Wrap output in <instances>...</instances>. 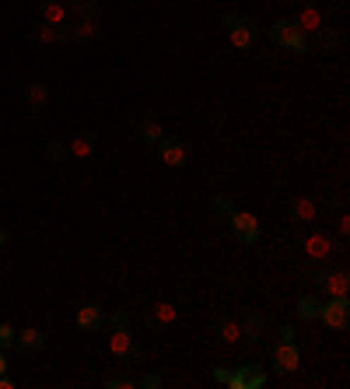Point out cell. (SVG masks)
Here are the masks:
<instances>
[{
  "label": "cell",
  "mask_w": 350,
  "mask_h": 389,
  "mask_svg": "<svg viewBox=\"0 0 350 389\" xmlns=\"http://www.w3.org/2000/svg\"><path fill=\"white\" fill-rule=\"evenodd\" d=\"M315 214H319V207H315L312 196H294V203H291V217H294V225H312Z\"/></svg>",
  "instance_id": "7c38bea8"
},
{
  "label": "cell",
  "mask_w": 350,
  "mask_h": 389,
  "mask_svg": "<svg viewBox=\"0 0 350 389\" xmlns=\"http://www.w3.org/2000/svg\"><path fill=\"white\" fill-rule=\"evenodd\" d=\"M74 18H98V4L95 0H74Z\"/></svg>",
  "instance_id": "d4e9b609"
},
{
  "label": "cell",
  "mask_w": 350,
  "mask_h": 389,
  "mask_svg": "<svg viewBox=\"0 0 350 389\" xmlns=\"http://www.w3.org/2000/svg\"><path fill=\"white\" fill-rule=\"evenodd\" d=\"M4 372H7V358L0 354V376H4Z\"/></svg>",
  "instance_id": "8d00e7d4"
},
{
  "label": "cell",
  "mask_w": 350,
  "mask_h": 389,
  "mask_svg": "<svg viewBox=\"0 0 350 389\" xmlns=\"http://www.w3.org/2000/svg\"><path fill=\"white\" fill-rule=\"evenodd\" d=\"M0 389H14V379H11V376H7V372H4V376H0Z\"/></svg>",
  "instance_id": "d590c367"
},
{
  "label": "cell",
  "mask_w": 350,
  "mask_h": 389,
  "mask_svg": "<svg viewBox=\"0 0 350 389\" xmlns=\"http://www.w3.org/2000/svg\"><path fill=\"white\" fill-rule=\"evenodd\" d=\"M315 39H319V42H322L326 49H337V46H340V39H337V32H326V28H322V32H315Z\"/></svg>",
  "instance_id": "f546056e"
},
{
  "label": "cell",
  "mask_w": 350,
  "mask_h": 389,
  "mask_svg": "<svg viewBox=\"0 0 350 389\" xmlns=\"http://www.w3.org/2000/svg\"><path fill=\"white\" fill-rule=\"evenodd\" d=\"M0 242H4V228H0Z\"/></svg>",
  "instance_id": "74e56055"
},
{
  "label": "cell",
  "mask_w": 350,
  "mask_h": 389,
  "mask_svg": "<svg viewBox=\"0 0 350 389\" xmlns=\"http://www.w3.org/2000/svg\"><path fill=\"white\" fill-rule=\"evenodd\" d=\"M319 288L330 294V298H347L350 294V277H347V270H326L322 274V281H319Z\"/></svg>",
  "instance_id": "30bf717a"
},
{
  "label": "cell",
  "mask_w": 350,
  "mask_h": 389,
  "mask_svg": "<svg viewBox=\"0 0 350 389\" xmlns=\"http://www.w3.org/2000/svg\"><path fill=\"white\" fill-rule=\"evenodd\" d=\"M95 140H98V137H95L91 130H85V133H78V137L67 144V151H71L74 158H88V155H95Z\"/></svg>",
  "instance_id": "e0dca14e"
},
{
  "label": "cell",
  "mask_w": 350,
  "mask_h": 389,
  "mask_svg": "<svg viewBox=\"0 0 350 389\" xmlns=\"http://www.w3.org/2000/svg\"><path fill=\"white\" fill-rule=\"evenodd\" d=\"M337 232H340V235H350V217H347V214H340V221H337Z\"/></svg>",
  "instance_id": "d6a6232c"
},
{
  "label": "cell",
  "mask_w": 350,
  "mask_h": 389,
  "mask_svg": "<svg viewBox=\"0 0 350 389\" xmlns=\"http://www.w3.org/2000/svg\"><path fill=\"white\" fill-rule=\"evenodd\" d=\"M67 155H71V151H67L64 140H49V148H46V158H49V162H64Z\"/></svg>",
  "instance_id": "4316f807"
},
{
  "label": "cell",
  "mask_w": 350,
  "mask_h": 389,
  "mask_svg": "<svg viewBox=\"0 0 350 389\" xmlns=\"http://www.w3.org/2000/svg\"><path fill=\"white\" fill-rule=\"evenodd\" d=\"M98 35H102V28H98V18H78V25H74V32H71V39H78V42H98Z\"/></svg>",
  "instance_id": "5bb4252c"
},
{
  "label": "cell",
  "mask_w": 350,
  "mask_h": 389,
  "mask_svg": "<svg viewBox=\"0 0 350 389\" xmlns=\"http://www.w3.org/2000/svg\"><path fill=\"white\" fill-rule=\"evenodd\" d=\"M224 28H228V39H231L235 49H253V42H256V25H253V18L224 14Z\"/></svg>",
  "instance_id": "6da1fadb"
},
{
  "label": "cell",
  "mask_w": 350,
  "mask_h": 389,
  "mask_svg": "<svg viewBox=\"0 0 350 389\" xmlns=\"http://www.w3.org/2000/svg\"><path fill=\"white\" fill-rule=\"evenodd\" d=\"M109 323H112L116 330H123V326L130 323V316H126V312H112V316H109Z\"/></svg>",
  "instance_id": "4dcf8cb0"
},
{
  "label": "cell",
  "mask_w": 350,
  "mask_h": 389,
  "mask_svg": "<svg viewBox=\"0 0 350 389\" xmlns=\"http://www.w3.org/2000/svg\"><path fill=\"white\" fill-rule=\"evenodd\" d=\"M158 155H162V162H165L169 169H182L186 158H189L186 144H182L179 137H165V133H162V140H158Z\"/></svg>",
  "instance_id": "9c48e42d"
},
{
  "label": "cell",
  "mask_w": 350,
  "mask_h": 389,
  "mask_svg": "<svg viewBox=\"0 0 350 389\" xmlns=\"http://www.w3.org/2000/svg\"><path fill=\"white\" fill-rule=\"evenodd\" d=\"M319 319L330 326V330H347L350 323V301L347 298H330L319 305Z\"/></svg>",
  "instance_id": "5b68a950"
},
{
  "label": "cell",
  "mask_w": 350,
  "mask_h": 389,
  "mask_svg": "<svg viewBox=\"0 0 350 389\" xmlns=\"http://www.w3.org/2000/svg\"><path fill=\"white\" fill-rule=\"evenodd\" d=\"M32 35H35V42H42V46H56V42H67V39H71V32H67L64 25H46V21H42Z\"/></svg>",
  "instance_id": "4fadbf2b"
},
{
  "label": "cell",
  "mask_w": 350,
  "mask_h": 389,
  "mask_svg": "<svg viewBox=\"0 0 350 389\" xmlns=\"http://www.w3.org/2000/svg\"><path fill=\"white\" fill-rule=\"evenodd\" d=\"M277 337H280V340H294V326H280Z\"/></svg>",
  "instance_id": "836d02e7"
},
{
  "label": "cell",
  "mask_w": 350,
  "mask_h": 389,
  "mask_svg": "<svg viewBox=\"0 0 350 389\" xmlns=\"http://www.w3.org/2000/svg\"><path fill=\"white\" fill-rule=\"evenodd\" d=\"M175 316H179V309L169 305V301H158L155 309H151V316H147V326H169Z\"/></svg>",
  "instance_id": "ac0fdd59"
},
{
  "label": "cell",
  "mask_w": 350,
  "mask_h": 389,
  "mask_svg": "<svg viewBox=\"0 0 350 389\" xmlns=\"http://www.w3.org/2000/svg\"><path fill=\"white\" fill-rule=\"evenodd\" d=\"M262 330H266V319H262V312H253L249 319H246V326H242V337L249 340V344H256L262 337Z\"/></svg>",
  "instance_id": "ffe728a7"
},
{
  "label": "cell",
  "mask_w": 350,
  "mask_h": 389,
  "mask_svg": "<svg viewBox=\"0 0 350 389\" xmlns=\"http://www.w3.org/2000/svg\"><path fill=\"white\" fill-rule=\"evenodd\" d=\"M228 221H231V235H235V242L249 246V242L260 239V217H256V214H249V210H235Z\"/></svg>",
  "instance_id": "3957f363"
},
{
  "label": "cell",
  "mask_w": 350,
  "mask_h": 389,
  "mask_svg": "<svg viewBox=\"0 0 350 389\" xmlns=\"http://www.w3.org/2000/svg\"><path fill=\"white\" fill-rule=\"evenodd\" d=\"M273 39L280 42V46H287V49H294V53H305L308 49V35L291 21V18H280V21H273Z\"/></svg>",
  "instance_id": "7a4b0ae2"
},
{
  "label": "cell",
  "mask_w": 350,
  "mask_h": 389,
  "mask_svg": "<svg viewBox=\"0 0 350 389\" xmlns=\"http://www.w3.org/2000/svg\"><path fill=\"white\" fill-rule=\"evenodd\" d=\"M305 256L312 260V263H322V260H330L333 253H337V242L326 235V232H312V235H305Z\"/></svg>",
  "instance_id": "8992f818"
},
{
  "label": "cell",
  "mask_w": 350,
  "mask_h": 389,
  "mask_svg": "<svg viewBox=\"0 0 350 389\" xmlns=\"http://www.w3.org/2000/svg\"><path fill=\"white\" fill-rule=\"evenodd\" d=\"M109 354L112 358H119V361H133L137 354H140V344L133 340V333L123 326V330H116L112 337H109Z\"/></svg>",
  "instance_id": "52a82bcc"
},
{
  "label": "cell",
  "mask_w": 350,
  "mask_h": 389,
  "mask_svg": "<svg viewBox=\"0 0 350 389\" xmlns=\"http://www.w3.org/2000/svg\"><path fill=\"white\" fill-rule=\"evenodd\" d=\"M228 389H262L266 386V372H262L260 365H239L235 372H228Z\"/></svg>",
  "instance_id": "277c9868"
},
{
  "label": "cell",
  "mask_w": 350,
  "mask_h": 389,
  "mask_svg": "<svg viewBox=\"0 0 350 389\" xmlns=\"http://www.w3.org/2000/svg\"><path fill=\"white\" fill-rule=\"evenodd\" d=\"M217 330H221V340H224V344H239V340H242V323H239V319H221Z\"/></svg>",
  "instance_id": "cb8c5ba5"
},
{
  "label": "cell",
  "mask_w": 350,
  "mask_h": 389,
  "mask_svg": "<svg viewBox=\"0 0 350 389\" xmlns=\"http://www.w3.org/2000/svg\"><path fill=\"white\" fill-rule=\"evenodd\" d=\"M291 21H294V25H298L305 35H315V32H322V28H326L322 14H319L315 7H308V4H305V7H298V14H294Z\"/></svg>",
  "instance_id": "8fae6325"
},
{
  "label": "cell",
  "mask_w": 350,
  "mask_h": 389,
  "mask_svg": "<svg viewBox=\"0 0 350 389\" xmlns=\"http://www.w3.org/2000/svg\"><path fill=\"white\" fill-rule=\"evenodd\" d=\"M137 133H140V140H144V144H158V140H162V123L147 116V119H140Z\"/></svg>",
  "instance_id": "44dd1931"
},
{
  "label": "cell",
  "mask_w": 350,
  "mask_h": 389,
  "mask_svg": "<svg viewBox=\"0 0 350 389\" xmlns=\"http://www.w3.org/2000/svg\"><path fill=\"white\" fill-rule=\"evenodd\" d=\"M39 14L46 25H64L67 21V4L64 0H42L39 4Z\"/></svg>",
  "instance_id": "2e32d148"
},
{
  "label": "cell",
  "mask_w": 350,
  "mask_h": 389,
  "mask_svg": "<svg viewBox=\"0 0 350 389\" xmlns=\"http://www.w3.org/2000/svg\"><path fill=\"white\" fill-rule=\"evenodd\" d=\"M273 365H277L284 376H291V372L301 369V351L294 347V340H277V347H273Z\"/></svg>",
  "instance_id": "ba28073f"
},
{
  "label": "cell",
  "mask_w": 350,
  "mask_h": 389,
  "mask_svg": "<svg viewBox=\"0 0 350 389\" xmlns=\"http://www.w3.org/2000/svg\"><path fill=\"white\" fill-rule=\"evenodd\" d=\"M105 386L109 389H137V379H133V376H109Z\"/></svg>",
  "instance_id": "83f0119b"
},
{
  "label": "cell",
  "mask_w": 350,
  "mask_h": 389,
  "mask_svg": "<svg viewBox=\"0 0 350 389\" xmlns=\"http://www.w3.org/2000/svg\"><path fill=\"white\" fill-rule=\"evenodd\" d=\"M14 344H21L25 351H39V347L46 344V337H42V330L28 326V330H21V333H18V340H14Z\"/></svg>",
  "instance_id": "7402d4cb"
},
{
  "label": "cell",
  "mask_w": 350,
  "mask_h": 389,
  "mask_svg": "<svg viewBox=\"0 0 350 389\" xmlns=\"http://www.w3.org/2000/svg\"><path fill=\"white\" fill-rule=\"evenodd\" d=\"M102 323H105V309H102V305L91 301V305H81V309H78V326H81V330H98Z\"/></svg>",
  "instance_id": "9a60e30c"
},
{
  "label": "cell",
  "mask_w": 350,
  "mask_h": 389,
  "mask_svg": "<svg viewBox=\"0 0 350 389\" xmlns=\"http://www.w3.org/2000/svg\"><path fill=\"white\" fill-rule=\"evenodd\" d=\"M25 102H28V109H42V105L49 102V88H46V85H39V81H35V85H28V88H25Z\"/></svg>",
  "instance_id": "603a6c76"
},
{
  "label": "cell",
  "mask_w": 350,
  "mask_h": 389,
  "mask_svg": "<svg viewBox=\"0 0 350 389\" xmlns=\"http://www.w3.org/2000/svg\"><path fill=\"white\" fill-rule=\"evenodd\" d=\"M214 383L224 386V383H228V369H214Z\"/></svg>",
  "instance_id": "e575fe53"
},
{
  "label": "cell",
  "mask_w": 350,
  "mask_h": 389,
  "mask_svg": "<svg viewBox=\"0 0 350 389\" xmlns=\"http://www.w3.org/2000/svg\"><path fill=\"white\" fill-rule=\"evenodd\" d=\"M18 340V333H14V326H7V323H0V351L4 347H11Z\"/></svg>",
  "instance_id": "f1b7e54d"
},
{
  "label": "cell",
  "mask_w": 350,
  "mask_h": 389,
  "mask_svg": "<svg viewBox=\"0 0 350 389\" xmlns=\"http://www.w3.org/2000/svg\"><path fill=\"white\" fill-rule=\"evenodd\" d=\"M319 305H322V301H319L315 294H301V298L294 301V312H298L301 319H319Z\"/></svg>",
  "instance_id": "d6986e66"
},
{
  "label": "cell",
  "mask_w": 350,
  "mask_h": 389,
  "mask_svg": "<svg viewBox=\"0 0 350 389\" xmlns=\"http://www.w3.org/2000/svg\"><path fill=\"white\" fill-rule=\"evenodd\" d=\"M137 386H144V389H158V386H162V379H158V376H144V379H140Z\"/></svg>",
  "instance_id": "1f68e13d"
},
{
  "label": "cell",
  "mask_w": 350,
  "mask_h": 389,
  "mask_svg": "<svg viewBox=\"0 0 350 389\" xmlns=\"http://www.w3.org/2000/svg\"><path fill=\"white\" fill-rule=\"evenodd\" d=\"M214 210H217V214H221V217H231V214H235V196H214Z\"/></svg>",
  "instance_id": "484cf974"
}]
</instances>
